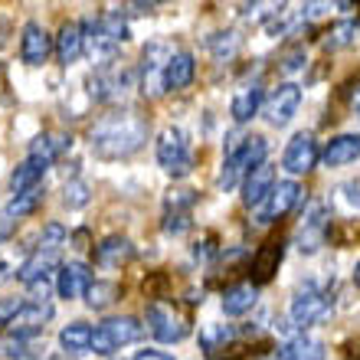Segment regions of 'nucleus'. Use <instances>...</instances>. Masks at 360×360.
I'll return each mask as SVG.
<instances>
[{
  "label": "nucleus",
  "mask_w": 360,
  "mask_h": 360,
  "mask_svg": "<svg viewBox=\"0 0 360 360\" xmlns=\"http://www.w3.org/2000/svg\"><path fill=\"white\" fill-rule=\"evenodd\" d=\"M213 243H217V236H207L203 243H197V249H193V256H197V259H210L213 252H217V246H213Z\"/></svg>",
  "instance_id": "nucleus-42"
},
{
  "label": "nucleus",
  "mask_w": 360,
  "mask_h": 360,
  "mask_svg": "<svg viewBox=\"0 0 360 360\" xmlns=\"http://www.w3.org/2000/svg\"><path fill=\"white\" fill-rule=\"evenodd\" d=\"M53 49H56V43H53V37L43 30V23H37V20L23 23V33H20V59H23L27 66H43Z\"/></svg>",
  "instance_id": "nucleus-12"
},
{
  "label": "nucleus",
  "mask_w": 360,
  "mask_h": 360,
  "mask_svg": "<svg viewBox=\"0 0 360 360\" xmlns=\"http://www.w3.org/2000/svg\"><path fill=\"white\" fill-rule=\"evenodd\" d=\"M190 226H193V223H190V213H184V210H167V213H164V233L180 236V233H187Z\"/></svg>",
  "instance_id": "nucleus-37"
},
{
  "label": "nucleus",
  "mask_w": 360,
  "mask_h": 360,
  "mask_svg": "<svg viewBox=\"0 0 360 360\" xmlns=\"http://www.w3.org/2000/svg\"><path fill=\"white\" fill-rule=\"evenodd\" d=\"M122 17H151L158 4H122V7H115Z\"/></svg>",
  "instance_id": "nucleus-39"
},
{
  "label": "nucleus",
  "mask_w": 360,
  "mask_h": 360,
  "mask_svg": "<svg viewBox=\"0 0 360 360\" xmlns=\"http://www.w3.org/2000/svg\"><path fill=\"white\" fill-rule=\"evenodd\" d=\"M324 357H328L324 344L314 341V338H308V334L292 338V341L282 344V347H278V354H275V360H324Z\"/></svg>",
  "instance_id": "nucleus-26"
},
{
  "label": "nucleus",
  "mask_w": 360,
  "mask_h": 360,
  "mask_svg": "<svg viewBox=\"0 0 360 360\" xmlns=\"http://www.w3.org/2000/svg\"><path fill=\"white\" fill-rule=\"evenodd\" d=\"M354 282L360 285V262H357V266H354Z\"/></svg>",
  "instance_id": "nucleus-45"
},
{
  "label": "nucleus",
  "mask_w": 360,
  "mask_h": 360,
  "mask_svg": "<svg viewBox=\"0 0 360 360\" xmlns=\"http://www.w3.org/2000/svg\"><path fill=\"white\" fill-rule=\"evenodd\" d=\"M360 158V134H338L324 144L321 161L324 167H347Z\"/></svg>",
  "instance_id": "nucleus-21"
},
{
  "label": "nucleus",
  "mask_w": 360,
  "mask_h": 360,
  "mask_svg": "<svg viewBox=\"0 0 360 360\" xmlns=\"http://www.w3.org/2000/svg\"><path fill=\"white\" fill-rule=\"evenodd\" d=\"M98 30H102V33L112 39V43H118V46L131 39V33H128V23H124V17L118 13V10H105L102 17H98Z\"/></svg>",
  "instance_id": "nucleus-31"
},
{
  "label": "nucleus",
  "mask_w": 360,
  "mask_h": 360,
  "mask_svg": "<svg viewBox=\"0 0 360 360\" xmlns=\"http://www.w3.org/2000/svg\"><path fill=\"white\" fill-rule=\"evenodd\" d=\"M92 272H89L86 262H63V269L56 272V295L66 298V302H76V298H86L89 285H92Z\"/></svg>",
  "instance_id": "nucleus-14"
},
{
  "label": "nucleus",
  "mask_w": 360,
  "mask_h": 360,
  "mask_svg": "<svg viewBox=\"0 0 360 360\" xmlns=\"http://www.w3.org/2000/svg\"><path fill=\"white\" fill-rule=\"evenodd\" d=\"M298 108H302V86L282 82L278 89H272V95H269L266 105H262V118H266L272 128H285V124L298 115Z\"/></svg>",
  "instance_id": "nucleus-10"
},
{
  "label": "nucleus",
  "mask_w": 360,
  "mask_h": 360,
  "mask_svg": "<svg viewBox=\"0 0 360 360\" xmlns=\"http://www.w3.org/2000/svg\"><path fill=\"white\" fill-rule=\"evenodd\" d=\"M272 190H275V167L266 161V164H259L256 171L243 180V203L259 210L269 200V193H272Z\"/></svg>",
  "instance_id": "nucleus-18"
},
{
  "label": "nucleus",
  "mask_w": 360,
  "mask_h": 360,
  "mask_svg": "<svg viewBox=\"0 0 360 360\" xmlns=\"http://www.w3.org/2000/svg\"><path fill=\"white\" fill-rule=\"evenodd\" d=\"M328 229H331V217H328V207L314 200L311 210L302 217V226L295 233V249L302 252V256H314L318 249L324 246V239H328Z\"/></svg>",
  "instance_id": "nucleus-7"
},
{
  "label": "nucleus",
  "mask_w": 360,
  "mask_h": 360,
  "mask_svg": "<svg viewBox=\"0 0 360 360\" xmlns=\"http://www.w3.org/2000/svg\"><path fill=\"white\" fill-rule=\"evenodd\" d=\"M357 30H360V20H357Z\"/></svg>",
  "instance_id": "nucleus-47"
},
{
  "label": "nucleus",
  "mask_w": 360,
  "mask_h": 360,
  "mask_svg": "<svg viewBox=\"0 0 360 360\" xmlns=\"http://www.w3.org/2000/svg\"><path fill=\"white\" fill-rule=\"evenodd\" d=\"M86 56V33H82V23L79 20H66L59 27V37H56V59L59 66H76L79 59Z\"/></svg>",
  "instance_id": "nucleus-15"
},
{
  "label": "nucleus",
  "mask_w": 360,
  "mask_h": 360,
  "mask_svg": "<svg viewBox=\"0 0 360 360\" xmlns=\"http://www.w3.org/2000/svg\"><path fill=\"white\" fill-rule=\"evenodd\" d=\"M23 304H27V298H17V295L0 298V328H10V324L17 321V314L23 311Z\"/></svg>",
  "instance_id": "nucleus-36"
},
{
  "label": "nucleus",
  "mask_w": 360,
  "mask_h": 360,
  "mask_svg": "<svg viewBox=\"0 0 360 360\" xmlns=\"http://www.w3.org/2000/svg\"><path fill=\"white\" fill-rule=\"evenodd\" d=\"M154 151H158V164H161L171 177H187V174L193 171V154H190L187 134L180 131V128H174V124L158 134Z\"/></svg>",
  "instance_id": "nucleus-4"
},
{
  "label": "nucleus",
  "mask_w": 360,
  "mask_h": 360,
  "mask_svg": "<svg viewBox=\"0 0 360 360\" xmlns=\"http://www.w3.org/2000/svg\"><path fill=\"white\" fill-rule=\"evenodd\" d=\"M53 269H63L59 266V252H49V249H33L17 269V282L23 285H37V282H46Z\"/></svg>",
  "instance_id": "nucleus-16"
},
{
  "label": "nucleus",
  "mask_w": 360,
  "mask_h": 360,
  "mask_svg": "<svg viewBox=\"0 0 360 360\" xmlns=\"http://www.w3.org/2000/svg\"><path fill=\"white\" fill-rule=\"evenodd\" d=\"M144 321H148V331L158 338L161 344H177L187 338V321L174 311V304L167 302H151L148 311H144Z\"/></svg>",
  "instance_id": "nucleus-9"
},
{
  "label": "nucleus",
  "mask_w": 360,
  "mask_h": 360,
  "mask_svg": "<svg viewBox=\"0 0 360 360\" xmlns=\"http://www.w3.org/2000/svg\"><path fill=\"white\" fill-rule=\"evenodd\" d=\"M233 328L229 324H203L200 328V347L207 354H223L229 347V341H233Z\"/></svg>",
  "instance_id": "nucleus-29"
},
{
  "label": "nucleus",
  "mask_w": 360,
  "mask_h": 360,
  "mask_svg": "<svg viewBox=\"0 0 360 360\" xmlns=\"http://www.w3.org/2000/svg\"><path fill=\"white\" fill-rule=\"evenodd\" d=\"M259 302V288L252 282H236L229 285L226 292H223V314H229V318H239V314L252 311Z\"/></svg>",
  "instance_id": "nucleus-24"
},
{
  "label": "nucleus",
  "mask_w": 360,
  "mask_h": 360,
  "mask_svg": "<svg viewBox=\"0 0 360 360\" xmlns=\"http://www.w3.org/2000/svg\"><path fill=\"white\" fill-rule=\"evenodd\" d=\"M72 148V138L63 131H43L30 141V158H43V161H56L59 154H66Z\"/></svg>",
  "instance_id": "nucleus-25"
},
{
  "label": "nucleus",
  "mask_w": 360,
  "mask_h": 360,
  "mask_svg": "<svg viewBox=\"0 0 360 360\" xmlns=\"http://www.w3.org/2000/svg\"><path fill=\"white\" fill-rule=\"evenodd\" d=\"M207 46L219 63H229V59L239 53V37L233 33V30H226V33H213V37L207 39Z\"/></svg>",
  "instance_id": "nucleus-34"
},
{
  "label": "nucleus",
  "mask_w": 360,
  "mask_h": 360,
  "mask_svg": "<svg viewBox=\"0 0 360 360\" xmlns=\"http://www.w3.org/2000/svg\"><path fill=\"white\" fill-rule=\"evenodd\" d=\"M13 233H17V219L10 217L7 210H0V246H4L7 239H13Z\"/></svg>",
  "instance_id": "nucleus-40"
},
{
  "label": "nucleus",
  "mask_w": 360,
  "mask_h": 360,
  "mask_svg": "<svg viewBox=\"0 0 360 360\" xmlns=\"http://www.w3.org/2000/svg\"><path fill=\"white\" fill-rule=\"evenodd\" d=\"M0 46H4V23H0Z\"/></svg>",
  "instance_id": "nucleus-46"
},
{
  "label": "nucleus",
  "mask_w": 360,
  "mask_h": 360,
  "mask_svg": "<svg viewBox=\"0 0 360 360\" xmlns=\"http://www.w3.org/2000/svg\"><path fill=\"white\" fill-rule=\"evenodd\" d=\"M328 311H331V298H328V292H321L314 282H304L295 288L288 314H292V321L298 324V328H311V324H318Z\"/></svg>",
  "instance_id": "nucleus-5"
},
{
  "label": "nucleus",
  "mask_w": 360,
  "mask_h": 360,
  "mask_svg": "<svg viewBox=\"0 0 360 360\" xmlns=\"http://www.w3.org/2000/svg\"><path fill=\"white\" fill-rule=\"evenodd\" d=\"M144 141H148V118L131 112V108L102 115V118L89 128V148H92V154L102 158V161L131 158L134 151L144 148Z\"/></svg>",
  "instance_id": "nucleus-1"
},
{
  "label": "nucleus",
  "mask_w": 360,
  "mask_h": 360,
  "mask_svg": "<svg viewBox=\"0 0 360 360\" xmlns=\"http://www.w3.org/2000/svg\"><path fill=\"white\" fill-rule=\"evenodd\" d=\"M318 161H321V148H318V141H314L311 131H298L292 141H288L285 154H282V167L288 174H295V177L314 171Z\"/></svg>",
  "instance_id": "nucleus-11"
},
{
  "label": "nucleus",
  "mask_w": 360,
  "mask_h": 360,
  "mask_svg": "<svg viewBox=\"0 0 360 360\" xmlns=\"http://www.w3.org/2000/svg\"><path fill=\"white\" fill-rule=\"evenodd\" d=\"M89 200H92V187H89L86 180H79V177H72L63 187V203H66L69 210H82V207H89Z\"/></svg>",
  "instance_id": "nucleus-35"
},
{
  "label": "nucleus",
  "mask_w": 360,
  "mask_h": 360,
  "mask_svg": "<svg viewBox=\"0 0 360 360\" xmlns=\"http://www.w3.org/2000/svg\"><path fill=\"white\" fill-rule=\"evenodd\" d=\"M266 151H269V141L262 134H249L243 141L229 144L226 164H223V171H219V190L229 193L239 180H246L249 174L256 171L259 164H266Z\"/></svg>",
  "instance_id": "nucleus-2"
},
{
  "label": "nucleus",
  "mask_w": 360,
  "mask_h": 360,
  "mask_svg": "<svg viewBox=\"0 0 360 360\" xmlns=\"http://www.w3.org/2000/svg\"><path fill=\"white\" fill-rule=\"evenodd\" d=\"M92 338H95V328L86 321H72L59 331V347L66 354H86L92 351Z\"/></svg>",
  "instance_id": "nucleus-27"
},
{
  "label": "nucleus",
  "mask_w": 360,
  "mask_h": 360,
  "mask_svg": "<svg viewBox=\"0 0 360 360\" xmlns=\"http://www.w3.org/2000/svg\"><path fill=\"white\" fill-rule=\"evenodd\" d=\"M302 197L304 193H302V184H298V180H278L275 190L269 193V200L256 210V226H269L275 219L288 217V213L302 203Z\"/></svg>",
  "instance_id": "nucleus-8"
},
{
  "label": "nucleus",
  "mask_w": 360,
  "mask_h": 360,
  "mask_svg": "<svg viewBox=\"0 0 360 360\" xmlns=\"http://www.w3.org/2000/svg\"><path fill=\"white\" fill-rule=\"evenodd\" d=\"M118 298H122V285L112 282V278H95L86 292V304L92 311H108Z\"/></svg>",
  "instance_id": "nucleus-28"
},
{
  "label": "nucleus",
  "mask_w": 360,
  "mask_h": 360,
  "mask_svg": "<svg viewBox=\"0 0 360 360\" xmlns=\"http://www.w3.org/2000/svg\"><path fill=\"white\" fill-rule=\"evenodd\" d=\"M282 259H285V239H266V243L256 249L252 262H249V278H252V285L259 288V285L272 282L278 266H282Z\"/></svg>",
  "instance_id": "nucleus-13"
},
{
  "label": "nucleus",
  "mask_w": 360,
  "mask_h": 360,
  "mask_svg": "<svg viewBox=\"0 0 360 360\" xmlns=\"http://www.w3.org/2000/svg\"><path fill=\"white\" fill-rule=\"evenodd\" d=\"M66 239H69V229L63 226V223H56V219H49L46 226L39 229L37 246H33V249H49V252H59V249L66 246Z\"/></svg>",
  "instance_id": "nucleus-33"
},
{
  "label": "nucleus",
  "mask_w": 360,
  "mask_h": 360,
  "mask_svg": "<svg viewBox=\"0 0 360 360\" xmlns=\"http://www.w3.org/2000/svg\"><path fill=\"white\" fill-rule=\"evenodd\" d=\"M49 318H53V302H27L23 311L17 314V321L10 324L7 331L23 334V338H37V334L46 328Z\"/></svg>",
  "instance_id": "nucleus-19"
},
{
  "label": "nucleus",
  "mask_w": 360,
  "mask_h": 360,
  "mask_svg": "<svg viewBox=\"0 0 360 360\" xmlns=\"http://www.w3.org/2000/svg\"><path fill=\"white\" fill-rule=\"evenodd\" d=\"M95 249V266L102 269H122L124 262H131L134 256V246L128 236H118V233H112V236H105Z\"/></svg>",
  "instance_id": "nucleus-17"
},
{
  "label": "nucleus",
  "mask_w": 360,
  "mask_h": 360,
  "mask_svg": "<svg viewBox=\"0 0 360 360\" xmlns=\"http://www.w3.org/2000/svg\"><path fill=\"white\" fill-rule=\"evenodd\" d=\"M141 338H144V324L138 321L134 314H115V318H105V321L95 328L92 351L108 357V354L122 351V347L141 341Z\"/></svg>",
  "instance_id": "nucleus-3"
},
{
  "label": "nucleus",
  "mask_w": 360,
  "mask_h": 360,
  "mask_svg": "<svg viewBox=\"0 0 360 360\" xmlns=\"http://www.w3.org/2000/svg\"><path fill=\"white\" fill-rule=\"evenodd\" d=\"M46 171H49V161H43V158H30V154H27V161L17 164V167H13V174H10V190H13V197L27 193V190L43 187Z\"/></svg>",
  "instance_id": "nucleus-20"
},
{
  "label": "nucleus",
  "mask_w": 360,
  "mask_h": 360,
  "mask_svg": "<svg viewBox=\"0 0 360 360\" xmlns=\"http://www.w3.org/2000/svg\"><path fill=\"white\" fill-rule=\"evenodd\" d=\"M304 63H308L304 49H302V46H295V49H288V53H285V56L278 59V69H282L285 76H292V72H302Z\"/></svg>",
  "instance_id": "nucleus-38"
},
{
  "label": "nucleus",
  "mask_w": 360,
  "mask_h": 360,
  "mask_svg": "<svg viewBox=\"0 0 360 360\" xmlns=\"http://www.w3.org/2000/svg\"><path fill=\"white\" fill-rule=\"evenodd\" d=\"M193 76H197V63H193V56H190L187 49H177V53L171 56V63H167V69H164V86H167V92L187 89L190 82H193Z\"/></svg>",
  "instance_id": "nucleus-22"
},
{
  "label": "nucleus",
  "mask_w": 360,
  "mask_h": 360,
  "mask_svg": "<svg viewBox=\"0 0 360 360\" xmlns=\"http://www.w3.org/2000/svg\"><path fill=\"white\" fill-rule=\"evenodd\" d=\"M27 302H49V282L30 285V298Z\"/></svg>",
  "instance_id": "nucleus-41"
},
{
  "label": "nucleus",
  "mask_w": 360,
  "mask_h": 360,
  "mask_svg": "<svg viewBox=\"0 0 360 360\" xmlns=\"http://www.w3.org/2000/svg\"><path fill=\"white\" fill-rule=\"evenodd\" d=\"M354 105L360 108V82H357V89H354Z\"/></svg>",
  "instance_id": "nucleus-44"
},
{
  "label": "nucleus",
  "mask_w": 360,
  "mask_h": 360,
  "mask_svg": "<svg viewBox=\"0 0 360 360\" xmlns=\"http://www.w3.org/2000/svg\"><path fill=\"white\" fill-rule=\"evenodd\" d=\"M354 37H357V23H354V20H341V23H334V27L324 33V49L334 53V49L351 46Z\"/></svg>",
  "instance_id": "nucleus-32"
},
{
  "label": "nucleus",
  "mask_w": 360,
  "mask_h": 360,
  "mask_svg": "<svg viewBox=\"0 0 360 360\" xmlns=\"http://www.w3.org/2000/svg\"><path fill=\"white\" fill-rule=\"evenodd\" d=\"M171 56H174V49L167 46L164 39H154V43L144 46V56H141V92L144 95L158 98V95L167 92V86H164V69H167Z\"/></svg>",
  "instance_id": "nucleus-6"
},
{
  "label": "nucleus",
  "mask_w": 360,
  "mask_h": 360,
  "mask_svg": "<svg viewBox=\"0 0 360 360\" xmlns=\"http://www.w3.org/2000/svg\"><path fill=\"white\" fill-rule=\"evenodd\" d=\"M43 197H46V190H43V187H37V190H27V193H20V197H13V200H10V203H7V207H4V210H7L10 217H13V219H17V223H20V219H23V217H30V213H37V207H39V203H43Z\"/></svg>",
  "instance_id": "nucleus-30"
},
{
  "label": "nucleus",
  "mask_w": 360,
  "mask_h": 360,
  "mask_svg": "<svg viewBox=\"0 0 360 360\" xmlns=\"http://www.w3.org/2000/svg\"><path fill=\"white\" fill-rule=\"evenodd\" d=\"M131 360H174L171 354H164V351H138Z\"/></svg>",
  "instance_id": "nucleus-43"
},
{
  "label": "nucleus",
  "mask_w": 360,
  "mask_h": 360,
  "mask_svg": "<svg viewBox=\"0 0 360 360\" xmlns=\"http://www.w3.org/2000/svg\"><path fill=\"white\" fill-rule=\"evenodd\" d=\"M262 105H266L262 86H259V82H249V86H243L236 95H233V102H229V115H233V122L236 124H243V122H249Z\"/></svg>",
  "instance_id": "nucleus-23"
}]
</instances>
